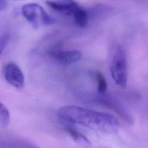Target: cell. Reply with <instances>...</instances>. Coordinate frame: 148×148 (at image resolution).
Segmentation results:
<instances>
[{"mask_svg": "<svg viewBox=\"0 0 148 148\" xmlns=\"http://www.w3.org/2000/svg\"><path fill=\"white\" fill-rule=\"evenodd\" d=\"M110 73L115 83L121 88L127 82V61L126 54L120 45H117L113 53L110 64Z\"/></svg>", "mask_w": 148, "mask_h": 148, "instance_id": "obj_2", "label": "cell"}, {"mask_svg": "<svg viewBox=\"0 0 148 148\" xmlns=\"http://www.w3.org/2000/svg\"><path fill=\"white\" fill-rule=\"evenodd\" d=\"M57 115L62 120L107 134L116 133L120 127L119 121L112 114L77 106L61 107L58 110Z\"/></svg>", "mask_w": 148, "mask_h": 148, "instance_id": "obj_1", "label": "cell"}, {"mask_svg": "<svg viewBox=\"0 0 148 148\" xmlns=\"http://www.w3.org/2000/svg\"><path fill=\"white\" fill-rule=\"evenodd\" d=\"M76 24L80 27H85L88 23L87 12L81 6L73 15Z\"/></svg>", "mask_w": 148, "mask_h": 148, "instance_id": "obj_9", "label": "cell"}, {"mask_svg": "<svg viewBox=\"0 0 148 148\" xmlns=\"http://www.w3.org/2000/svg\"><path fill=\"white\" fill-rule=\"evenodd\" d=\"M51 9L68 16H73L80 6L74 0H57L46 2Z\"/></svg>", "mask_w": 148, "mask_h": 148, "instance_id": "obj_7", "label": "cell"}, {"mask_svg": "<svg viewBox=\"0 0 148 148\" xmlns=\"http://www.w3.org/2000/svg\"><path fill=\"white\" fill-rule=\"evenodd\" d=\"M8 6L7 1L6 0H0V11L5 10Z\"/></svg>", "mask_w": 148, "mask_h": 148, "instance_id": "obj_13", "label": "cell"}, {"mask_svg": "<svg viewBox=\"0 0 148 148\" xmlns=\"http://www.w3.org/2000/svg\"><path fill=\"white\" fill-rule=\"evenodd\" d=\"M95 78L97 82V91L99 94H105L108 86L105 78L103 74L99 71L95 73Z\"/></svg>", "mask_w": 148, "mask_h": 148, "instance_id": "obj_10", "label": "cell"}, {"mask_svg": "<svg viewBox=\"0 0 148 148\" xmlns=\"http://www.w3.org/2000/svg\"><path fill=\"white\" fill-rule=\"evenodd\" d=\"M4 77L6 82L18 90L24 87V75L19 66L13 62H9L4 68Z\"/></svg>", "mask_w": 148, "mask_h": 148, "instance_id": "obj_4", "label": "cell"}, {"mask_svg": "<svg viewBox=\"0 0 148 148\" xmlns=\"http://www.w3.org/2000/svg\"><path fill=\"white\" fill-rule=\"evenodd\" d=\"M0 122L3 126H6L10 122V113L8 108L0 102Z\"/></svg>", "mask_w": 148, "mask_h": 148, "instance_id": "obj_11", "label": "cell"}, {"mask_svg": "<svg viewBox=\"0 0 148 148\" xmlns=\"http://www.w3.org/2000/svg\"><path fill=\"white\" fill-rule=\"evenodd\" d=\"M21 13L34 29H37L41 25H48L54 23V18L38 3H29L24 5L21 8Z\"/></svg>", "mask_w": 148, "mask_h": 148, "instance_id": "obj_3", "label": "cell"}, {"mask_svg": "<svg viewBox=\"0 0 148 148\" xmlns=\"http://www.w3.org/2000/svg\"><path fill=\"white\" fill-rule=\"evenodd\" d=\"M35 148H38V147H35Z\"/></svg>", "mask_w": 148, "mask_h": 148, "instance_id": "obj_14", "label": "cell"}, {"mask_svg": "<svg viewBox=\"0 0 148 148\" xmlns=\"http://www.w3.org/2000/svg\"><path fill=\"white\" fill-rule=\"evenodd\" d=\"M47 53L52 58L63 64H69L78 61L82 57V53L79 50H63L58 47L50 49Z\"/></svg>", "mask_w": 148, "mask_h": 148, "instance_id": "obj_6", "label": "cell"}, {"mask_svg": "<svg viewBox=\"0 0 148 148\" xmlns=\"http://www.w3.org/2000/svg\"><path fill=\"white\" fill-rule=\"evenodd\" d=\"M9 40V35L3 34L0 35V55L5 49Z\"/></svg>", "mask_w": 148, "mask_h": 148, "instance_id": "obj_12", "label": "cell"}, {"mask_svg": "<svg viewBox=\"0 0 148 148\" xmlns=\"http://www.w3.org/2000/svg\"><path fill=\"white\" fill-rule=\"evenodd\" d=\"M99 95L100 96L97 99L99 103L114 111L125 122L130 124H132L134 120L132 116L121 103L111 97L105 95V94Z\"/></svg>", "mask_w": 148, "mask_h": 148, "instance_id": "obj_5", "label": "cell"}, {"mask_svg": "<svg viewBox=\"0 0 148 148\" xmlns=\"http://www.w3.org/2000/svg\"><path fill=\"white\" fill-rule=\"evenodd\" d=\"M65 131L68 134V135L74 140L76 143L84 146L90 145L91 142L88 139V138L84 136L83 134L80 133L78 131L76 130L73 128L69 126H66L65 127Z\"/></svg>", "mask_w": 148, "mask_h": 148, "instance_id": "obj_8", "label": "cell"}]
</instances>
